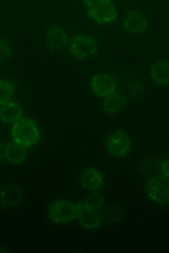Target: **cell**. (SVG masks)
Masks as SVG:
<instances>
[{"label":"cell","mask_w":169,"mask_h":253,"mask_svg":"<svg viewBox=\"0 0 169 253\" xmlns=\"http://www.w3.org/2000/svg\"><path fill=\"white\" fill-rule=\"evenodd\" d=\"M14 141L24 147H30L37 144L40 132L34 122L28 118L17 121L11 129Z\"/></svg>","instance_id":"obj_1"},{"label":"cell","mask_w":169,"mask_h":253,"mask_svg":"<svg viewBox=\"0 0 169 253\" xmlns=\"http://www.w3.org/2000/svg\"><path fill=\"white\" fill-rule=\"evenodd\" d=\"M147 196L155 203L169 205V177L164 175L148 179L145 185Z\"/></svg>","instance_id":"obj_2"},{"label":"cell","mask_w":169,"mask_h":253,"mask_svg":"<svg viewBox=\"0 0 169 253\" xmlns=\"http://www.w3.org/2000/svg\"><path fill=\"white\" fill-rule=\"evenodd\" d=\"M98 44L95 39L85 35H75L72 38L69 51L75 59L82 60L95 56Z\"/></svg>","instance_id":"obj_3"},{"label":"cell","mask_w":169,"mask_h":253,"mask_svg":"<svg viewBox=\"0 0 169 253\" xmlns=\"http://www.w3.org/2000/svg\"><path fill=\"white\" fill-rule=\"evenodd\" d=\"M48 215L56 223H68L77 217L76 206L66 201H54L48 208Z\"/></svg>","instance_id":"obj_4"},{"label":"cell","mask_w":169,"mask_h":253,"mask_svg":"<svg viewBox=\"0 0 169 253\" xmlns=\"http://www.w3.org/2000/svg\"><path fill=\"white\" fill-rule=\"evenodd\" d=\"M131 138L125 131L118 130L108 135L105 148L108 153L116 157L125 156L131 150Z\"/></svg>","instance_id":"obj_5"},{"label":"cell","mask_w":169,"mask_h":253,"mask_svg":"<svg viewBox=\"0 0 169 253\" xmlns=\"http://www.w3.org/2000/svg\"><path fill=\"white\" fill-rule=\"evenodd\" d=\"M88 15L100 24L112 23L117 16L116 8L110 0L90 8Z\"/></svg>","instance_id":"obj_6"},{"label":"cell","mask_w":169,"mask_h":253,"mask_svg":"<svg viewBox=\"0 0 169 253\" xmlns=\"http://www.w3.org/2000/svg\"><path fill=\"white\" fill-rule=\"evenodd\" d=\"M91 87L97 96L106 97L115 91L116 84L110 75L99 73L92 78Z\"/></svg>","instance_id":"obj_7"},{"label":"cell","mask_w":169,"mask_h":253,"mask_svg":"<svg viewBox=\"0 0 169 253\" xmlns=\"http://www.w3.org/2000/svg\"><path fill=\"white\" fill-rule=\"evenodd\" d=\"M46 41L47 47L50 50H59L68 44V36L62 27L53 26L47 30Z\"/></svg>","instance_id":"obj_8"},{"label":"cell","mask_w":169,"mask_h":253,"mask_svg":"<svg viewBox=\"0 0 169 253\" xmlns=\"http://www.w3.org/2000/svg\"><path fill=\"white\" fill-rule=\"evenodd\" d=\"M77 217L81 226L87 229H96L101 224V219L94 210L84 204L76 206Z\"/></svg>","instance_id":"obj_9"},{"label":"cell","mask_w":169,"mask_h":253,"mask_svg":"<svg viewBox=\"0 0 169 253\" xmlns=\"http://www.w3.org/2000/svg\"><path fill=\"white\" fill-rule=\"evenodd\" d=\"M22 189L16 185H7L0 188V206L10 208L18 205L23 199Z\"/></svg>","instance_id":"obj_10"},{"label":"cell","mask_w":169,"mask_h":253,"mask_svg":"<svg viewBox=\"0 0 169 253\" xmlns=\"http://www.w3.org/2000/svg\"><path fill=\"white\" fill-rule=\"evenodd\" d=\"M122 24L124 29L130 33H143L147 29L146 17L139 12L135 10L129 12L126 15Z\"/></svg>","instance_id":"obj_11"},{"label":"cell","mask_w":169,"mask_h":253,"mask_svg":"<svg viewBox=\"0 0 169 253\" xmlns=\"http://www.w3.org/2000/svg\"><path fill=\"white\" fill-rule=\"evenodd\" d=\"M80 181L82 187L90 191L99 190L103 184V179L99 172L93 168H87L81 172Z\"/></svg>","instance_id":"obj_12"},{"label":"cell","mask_w":169,"mask_h":253,"mask_svg":"<svg viewBox=\"0 0 169 253\" xmlns=\"http://www.w3.org/2000/svg\"><path fill=\"white\" fill-rule=\"evenodd\" d=\"M150 76L152 81L159 85L169 84V61L160 60L154 63L150 69Z\"/></svg>","instance_id":"obj_13"},{"label":"cell","mask_w":169,"mask_h":253,"mask_svg":"<svg viewBox=\"0 0 169 253\" xmlns=\"http://www.w3.org/2000/svg\"><path fill=\"white\" fill-rule=\"evenodd\" d=\"M23 115L20 106L14 102H7L0 108V120L2 123L10 124L19 121Z\"/></svg>","instance_id":"obj_14"},{"label":"cell","mask_w":169,"mask_h":253,"mask_svg":"<svg viewBox=\"0 0 169 253\" xmlns=\"http://www.w3.org/2000/svg\"><path fill=\"white\" fill-rule=\"evenodd\" d=\"M27 157L26 147L11 141L5 146V157L9 162L13 164L22 163Z\"/></svg>","instance_id":"obj_15"},{"label":"cell","mask_w":169,"mask_h":253,"mask_svg":"<svg viewBox=\"0 0 169 253\" xmlns=\"http://www.w3.org/2000/svg\"><path fill=\"white\" fill-rule=\"evenodd\" d=\"M126 97L119 92H114L106 96L103 103L104 111L108 114H114L126 105Z\"/></svg>","instance_id":"obj_16"},{"label":"cell","mask_w":169,"mask_h":253,"mask_svg":"<svg viewBox=\"0 0 169 253\" xmlns=\"http://www.w3.org/2000/svg\"><path fill=\"white\" fill-rule=\"evenodd\" d=\"M14 90V85L10 81H0V105L9 101L13 96Z\"/></svg>","instance_id":"obj_17"},{"label":"cell","mask_w":169,"mask_h":253,"mask_svg":"<svg viewBox=\"0 0 169 253\" xmlns=\"http://www.w3.org/2000/svg\"><path fill=\"white\" fill-rule=\"evenodd\" d=\"M84 204L95 211H99L104 207V198L99 193H93L86 198Z\"/></svg>","instance_id":"obj_18"},{"label":"cell","mask_w":169,"mask_h":253,"mask_svg":"<svg viewBox=\"0 0 169 253\" xmlns=\"http://www.w3.org/2000/svg\"><path fill=\"white\" fill-rule=\"evenodd\" d=\"M103 209V207H102ZM119 211L117 208L113 206H108L106 208L103 209L101 212V215H99L101 219H102L105 221L114 222L119 218Z\"/></svg>","instance_id":"obj_19"},{"label":"cell","mask_w":169,"mask_h":253,"mask_svg":"<svg viewBox=\"0 0 169 253\" xmlns=\"http://www.w3.org/2000/svg\"><path fill=\"white\" fill-rule=\"evenodd\" d=\"M11 54L10 43L6 40L0 38V62L7 60Z\"/></svg>","instance_id":"obj_20"},{"label":"cell","mask_w":169,"mask_h":253,"mask_svg":"<svg viewBox=\"0 0 169 253\" xmlns=\"http://www.w3.org/2000/svg\"><path fill=\"white\" fill-rule=\"evenodd\" d=\"M109 0H83L87 6L91 8Z\"/></svg>","instance_id":"obj_21"},{"label":"cell","mask_w":169,"mask_h":253,"mask_svg":"<svg viewBox=\"0 0 169 253\" xmlns=\"http://www.w3.org/2000/svg\"><path fill=\"white\" fill-rule=\"evenodd\" d=\"M161 170L163 175L169 177V158L162 164Z\"/></svg>","instance_id":"obj_22"},{"label":"cell","mask_w":169,"mask_h":253,"mask_svg":"<svg viewBox=\"0 0 169 253\" xmlns=\"http://www.w3.org/2000/svg\"><path fill=\"white\" fill-rule=\"evenodd\" d=\"M5 146L4 143L0 142V161L5 157Z\"/></svg>","instance_id":"obj_23"}]
</instances>
